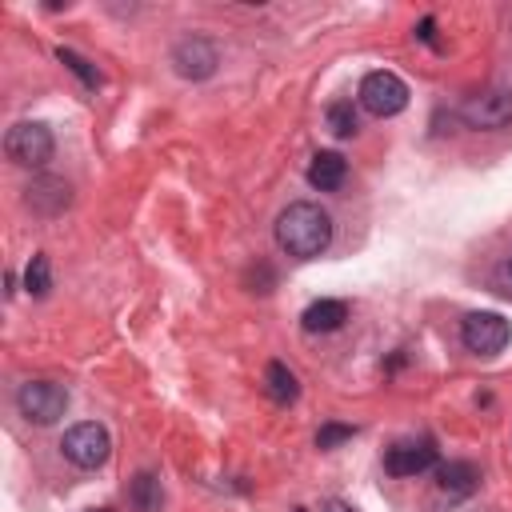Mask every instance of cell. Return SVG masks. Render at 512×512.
<instances>
[{
    "label": "cell",
    "instance_id": "1",
    "mask_svg": "<svg viewBox=\"0 0 512 512\" xmlns=\"http://www.w3.org/2000/svg\"><path fill=\"white\" fill-rule=\"evenodd\" d=\"M276 244L296 256V260H312L332 244V220L320 204L312 200H296L276 216Z\"/></svg>",
    "mask_w": 512,
    "mask_h": 512
},
{
    "label": "cell",
    "instance_id": "2",
    "mask_svg": "<svg viewBox=\"0 0 512 512\" xmlns=\"http://www.w3.org/2000/svg\"><path fill=\"white\" fill-rule=\"evenodd\" d=\"M52 148H56L52 144V132L40 120H24V124L8 128V136H4L8 160L12 164H24V168H40L44 160H52Z\"/></svg>",
    "mask_w": 512,
    "mask_h": 512
},
{
    "label": "cell",
    "instance_id": "3",
    "mask_svg": "<svg viewBox=\"0 0 512 512\" xmlns=\"http://www.w3.org/2000/svg\"><path fill=\"white\" fill-rule=\"evenodd\" d=\"M360 104L372 112V116H396L404 112L408 104V84L396 76V72H368L360 80Z\"/></svg>",
    "mask_w": 512,
    "mask_h": 512
},
{
    "label": "cell",
    "instance_id": "4",
    "mask_svg": "<svg viewBox=\"0 0 512 512\" xmlns=\"http://www.w3.org/2000/svg\"><path fill=\"white\" fill-rule=\"evenodd\" d=\"M16 404L32 424H56L68 408V392L52 380H28V384H20Z\"/></svg>",
    "mask_w": 512,
    "mask_h": 512
},
{
    "label": "cell",
    "instance_id": "5",
    "mask_svg": "<svg viewBox=\"0 0 512 512\" xmlns=\"http://www.w3.org/2000/svg\"><path fill=\"white\" fill-rule=\"evenodd\" d=\"M60 448H64V456H68L76 468H100V464L108 460V452H112V440H108V432H104L100 424L84 420V424H72V428L64 432Z\"/></svg>",
    "mask_w": 512,
    "mask_h": 512
},
{
    "label": "cell",
    "instance_id": "6",
    "mask_svg": "<svg viewBox=\"0 0 512 512\" xmlns=\"http://www.w3.org/2000/svg\"><path fill=\"white\" fill-rule=\"evenodd\" d=\"M460 340H464L468 352L492 356V352H500L512 340V328H508V320L500 312H472L464 320V328H460Z\"/></svg>",
    "mask_w": 512,
    "mask_h": 512
},
{
    "label": "cell",
    "instance_id": "7",
    "mask_svg": "<svg viewBox=\"0 0 512 512\" xmlns=\"http://www.w3.org/2000/svg\"><path fill=\"white\" fill-rule=\"evenodd\" d=\"M172 64H176V72H180L184 80H204V76L216 72L220 52H216V44H212L208 36H184V40L172 48Z\"/></svg>",
    "mask_w": 512,
    "mask_h": 512
},
{
    "label": "cell",
    "instance_id": "8",
    "mask_svg": "<svg viewBox=\"0 0 512 512\" xmlns=\"http://www.w3.org/2000/svg\"><path fill=\"white\" fill-rule=\"evenodd\" d=\"M460 116H464L468 128H504L512 120V92L508 88H488V92L472 96L460 108Z\"/></svg>",
    "mask_w": 512,
    "mask_h": 512
},
{
    "label": "cell",
    "instance_id": "9",
    "mask_svg": "<svg viewBox=\"0 0 512 512\" xmlns=\"http://www.w3.org/2000/svg\"><path fill=\"white\" fill-rule=\"evenodd\" d=\"M432 464H436L432 440H400V444H392L388 456H384V468H388L392 476H420V472H428Z\"/></svg>",
    "mask_w": 512,
    "mask_h": 512
},
{
    "label": "cell",
    "instance_id": "10",
    "mask_svg": "<svg viewBox=\"0 0 512 512\" xmlns=\"http://www.w3.org/2000/svg\"><path fill=\"white\" fill-rule=\"evenodd\" d=\"M436 484H440V492L444 496H472L476 492V484H480V472H476V464H468V460H448V464H440L436 468Z\"/></svg>",
    "mask_w": 512,
    "mask_h": 512
},
{
    "label": "cell",
    "instance_id": "11",
    "mask_svg": "<svg viewBox=\"0 0 512 512\" xmlns=\"http://www.w3.org/2000/svg\"><path fill=\"white\" fill-rule=\"evenodd\" d=\"M348 176V164L340 152H316L312 164H308V184L320 188V192H336Z\"/></svg>",
    "mask_w": 512,
    "mask_h": 512
},
{
    "label": "cell",
    "instance_id": "12",
    "mask_svg": "<svg viewBox=\"0 0 512 512\" xmlns=\"http://www.w3.org/2000/svg\"><path fill=\"white\" fill-rule=\"evenodd\" d=\"M64 204H68V184H64V180L40 176V180L28 184V208H36V212H44V216H56Z\"/></svg>",
    "mask_w": 512,
    "mask_h": 512
},
{
    "label": "cell",
    "instance_id": "13",
    "mask_svg": "<svg viewBox=\"0 0 512 512\" xmlns=\"http://www.w3.org/2000/svg\"><path fill=\"white\" fill-rule=\"evenodd\" d=\"M304 328L308 332H336L344 320H348V304L344 300H316L304 308Z\"/></svg>",
    "mask_w": 512,
    "mask_h": 512
},
{
    "label": "cell",
    "instance_id": "14",
    "mask_svg": "<svg viewBox=\"0 0 512 512\" xmlns=\"http://www.w3.org/2000/svg\"><path fill=\"white\" fill-rule=\"evenodd\" d=\"M128 504H132V512H160V504H164L160 476L156 472H136L132 484H128Z\"/></svg>",
    "mask_w": 512,
    "mask_h": 512
},
{
    "label": "cell",
    "instance_id": "15",
    "mask_svg": "<svg viewBox=\"0 0 512 512\" xmlns=\"http://www.w3.org/2000/svg\"><path fill=\"white\" fill-rule=\"evenodd\" d=\"M264 380H268V396L276 400V404H292L296 400V376L288 372V364H280V360H272L268 364V372H264Z\"/></svg>",
    "mask_w": 512,
    "mask_h": 512
},
{
    "label": "cell",
    "instance_id": "16",
    "mask_svg": "<svg viewBox=\"0 0 512 512\" xmlns=\"http://www.w3.org/2000/svg\"><path fill=\"white\" fill-rule=\"evenodd\" d=\"M328 128H332V136H340V140H348V136L356 132V108H352V100L328 104Z\"/></svg>",
    "mask_w": 512,
    "mask_h": 512
},
{
    "label": "cell",
    "instance_id": "17",
    "mask_svg": "<svg viewBox=\"0 0 512 512\" xmlns=\"http://www.w3.org/2000/svg\"><path fill=\"white\" fill-rule=\"evenodd\" d=\"M24 288L32 292V296H48V288H52V268H48V256H32L28 260V272H24Z\"/></svg>",
    "mask_w": 512,
    "mask_h": 512
},
{
    "label": "cell",
    "instance_id": "18",
    "mask_svg": "<svg viewBox=\"0 0 512 512\" xmlns=\"http://www.w3.org/2000/svg\"><path fill=\"white\" fill-rule=\"evenodd\" d=\"M56 56H60V64H68V68H72V72H76V76H80V80H84L88 88H96V84H100V76H96V68H92V64L84 60V56H76L72 48H60Z\"/></svg>",
    "mask_w": 512,
    "mask_h": 512
},
{
    "label": "cell",
    "instance_id": "19",
    "mask_svg": "<svg viewBox=\"0 0 512 512\" xmlns=\"http://www.w3.org/2000/svg\"><path fill=\"white\" fill-rule=\"evenodd\" d=\"M340 440H352V428H348V424H324V428L316 432V444H320V448H336Z\"/></svg>",
    "mask_w": 512,
    "mask_h": 512
},
{
    "label": "cell",
    "instance_id": "20",
    "mask_svg": "<svg viewBox=\"0 0 512 512\" xmlns=\"http://www.w3.org/2000/svg\"><path fill=\"white\" fill-rule=\"evenodd\" d=\"M324 512H356V508H352V504H344V500H328V504H324Z\"/></svg>",
    "mask_w": 512,
    "mask_h": 512
},
{
    "label": "cell",
    "instance_id": "21",
    "mask_svg": "<svg viewBox=\"0 0 512 512\" xmlns=\"http://www.w3.org/2000/svg\"><path fill=\"white\" fill-rule=\"evenodd\" d=\"M96 512H112V508H96Z\"/></svg>",
    "mask_w": 512,
    "mask_h": 512
},
{
    "label": "cell",
    "instance_id": "22",
    "mask_svg": "<svg viewBox=\"0 0 512 512\" xmlns=\"http://www.w3.org/2000/svg\"><path fill=\"white\" fill-rule=\"evenodd\" d=\"M508 268H512V264H508Z\"/></svg>",
    "mask_w": 512,
    "mask_h": 512
}]
</instances>
